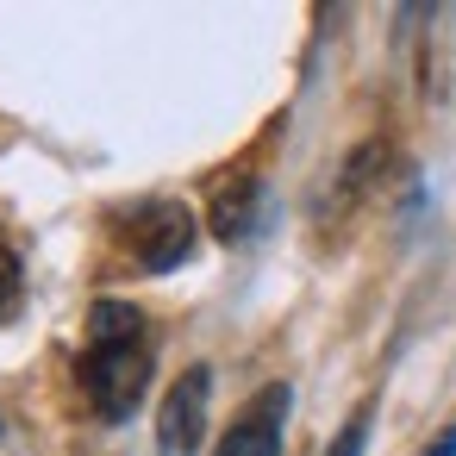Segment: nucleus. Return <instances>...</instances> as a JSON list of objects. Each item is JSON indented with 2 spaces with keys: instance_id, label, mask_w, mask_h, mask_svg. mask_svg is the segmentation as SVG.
<instances>
[{
  "instance_id": "39448f33",
  "label": "nucleus",
  "mask_w": 456,
  "mask_h": 456,
  "mask_svg": "<svg viewBox=\"0 0 456 456\" xmlns=\"http://www.w3.org/2000/svg\"><path fill=\"white\" fill-rule=\"evenodd\" d=\"M250 200H256V188L250 182H238V188H225L219 194V207H213V232L232 244V238H244V225H250Z\"/></svg>"
},
{
  "instance_id": "6e6552de",
  "label": "nucleus",
  "mask_w": 456,
  "mask_h": 456,
  "mask_svg": "<svg viewBox=\"0 0 456 456\" xmlns=\"http://www.w3.org/2000/svg\"><path fill=\"white\" fill-rule=\"evenodd\" d=\"M425 456H456V425H450V431H437V437H431V450H425Z\"/></svg>"
},
{
  "instance_id": "0eeeda50",
  "label": "nucleus",
  "mask_w": 456,
  "mask_h": 456,
  "mask_svg": "<svg viewBox=\"0 0 456 456\" xmlns=\"http://www.w3.org/2000/svg\"><path fill=\"white\" fill-rule=\"evenodd\" d=\"M13 294H20V256H13L7 244H0V313L13 306Z\"/></svg>"
},
{
  "instance_id": "f03ea898",
  "label": "nucleus",
  "mask_w": 456,
  "mask_h": 456,
  "mask_svg": "<svg viewBox=\"0 0 456 456\" xmlns=\"http://www.w3.org/2000/svg\"><path fill=\"white\" fill-rule=\"evenodd\" d=\"M207 400H213V375L207 369H188L163 406H157V456H194L200 437H207Z\"/></svg>"
},
{
  "instance_id": "20e7f679",
  "label": "nucleus",
  "mask_w": 456,
  "mask_h": 456,
  "mask_svg": "<svg viewBox=\"0 0 456 456\" xmlns=\"http://www.w3.org/2000/svg\"><path fill=\"white\" fill-rule=\"evenodd\" d=\"M288 406H294V387L288 381H269L238 419L232 431L219 437L213 456H281V431H288Z\"/></svg>"
},
{
  "instance_id": "7ed1b4c3",
  "label": "nucleus",
  "mask_w": 456,
  "mask_h": 456,
  "mask_svg": "<svg viewBox=\"0 0 456 456\" xmlns=\"http://www.w3.org/2000/svg\"><path fill=\"white\" fill-rule=\"evenodd\" d=\"M132 256H138V269H151V275L188 263V256H194V213L175 207V200H151V207L138 213V225H132Z\"/></svg>"
},
{
  "instance_id": "f257e3e1",
  "label": "nucleus",
  "mask_w": 456,
  "mask_h": 456,
  "mask_svg": "<svg viewBox=\"0 0 456 456\" xmlns=\"http://www.w3.org/2000/svg\"><path fill=\"white\" fill-rule=\"evenodd\" d=\"M151 381V344H144V313L126 300H101L88 313V356H82V387L101 419H126L144 400Z\"/></svg>"
},
{
  "instance_id": "423d86ee",
  "label": "nucleus",
  "mask_w": 456,
  "mask_h": 456,
  "mask_svg": "<svg viewBox=\"0 0 456 456\" xmlns=\"http://www.w3.org/2000/svg\"><path fill=\"white\" fill-rule=\"evenodd\" d=\"M362 444H369V412H356V419L331 437V450H325V456H362Z\"/></svg>"
}]
</instances>
